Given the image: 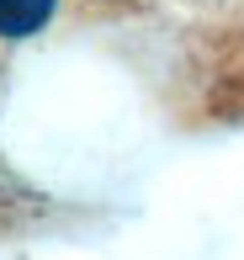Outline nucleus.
<instances>
[{"instance_id":"f257e3e1","label":"nucleus","mask_w":244,"mask_h":260,"mask_svg":"<svg viewBox=\"0 0 244 260\" xmlns=\"http://www.w3.org/2000/svg\"><path fill=\"white\" fill-rule=\"evenodd\" d=\"M53 16V0H0V38H27Z\"/></svg>"}]
</instances>
